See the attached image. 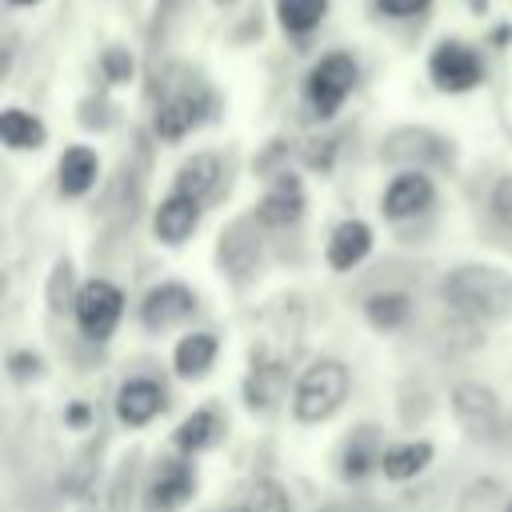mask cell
Listing matches in <instances>:
<instances>
[{
    "label": "cell",
    "mask_w": 512,
    "mask_h": 512,
    "mask_svg": "<svg viewBox=\"0 0 512 512\" xmlns=\"http://www.w3.org/2000/svg\"><path fill=\"white\" fill-rule=\"evenodd\" d=\"M388 160H444V140L424 132V128H408V132H396L388 140Z\"/></svg>",
    "instance_id": "5bb4252c"
},
{
    "label": "cell",
    "mask_w": 512,
    "mask_h": 512,
    "mask_svg": "<svg viewBox=\"0 0 512 512\" xmlns=\"http://www.w3.org/2000/svg\"><path fill=\"white\" fill-rule=\"evenodd\" d=\"M380 8L392 12V16H412V12L428 8V0H380Z\"/></svg>",
    "instance_id": "83f0119b"
},
{
    "label": "cell",
    "mask_w": 512,
    "mask_h": 512,
    "mask_svg": "<svg viewBox=\"0 0 512 512\" xmlns=\"http://www.w3.org/2000/svg\"><path fill=\"white\" fill-rule=\"evenodd\" d=\"M328 0H276V16L288 32H308L320 24Z\"/></svg>",
    "instance_id": "44dd1931"
},
{
    "label": "cell",
    "mask_w": 512,
    "mask_h": 512,
    "mask_svg": "<svg viewBox=\"0 0 512 512\" xmlns=\"http://www.w3.org/2000/svg\"><path fill=\"white\" fill-rule=\"evenodd\" d=\"M216 4H232V0H216Z\"/></svg>",
    "instance_id": "4dcf8cb0"
},
{
    "label": "cell",
    "mask_w": 512,
    "mask_h": 512,
    "mask_svg": "<svg viewBox=\"0 0 512 512\" xmlns=\"http://www.w3.org/2000/svg\"><path fill=\"white\" fill-rule=\"evenodd\" d=\"M12 4H36V0H12Z\"/></svg>",
    "instance_id": "f546056e"
},
{
    "label": "cell",
    "mask_w": 512,
    "mask_h": 512,
    "mask_svg": "<svg viewBox=\"0 0 512 512\" xmlns=\"http://www.w3.org/2000/svg\"><path fill=\"white\" fill-rule=\"evenodd\" d=\"M192 312V292L184 284H160L144 296V324L152 332H164L172 324H180Z\"/></svg>",
    "instance_id": "ba28073f"
},
{
    "label": "cell",
    "mask_w": 512,
    "mask_h": 512,
    "mask_svg": "<svg viewBox=\"0 0 512 512\" xmlns=\"http://www.w3.org/2000/svg\"><path fill=\"white\" fill-rule=\"evenodd\" d=\"M368 320L376 328H396L408 320V296L404 292H380L368 300Z\"/></svg>",
    "instance_id": "cb8c5ba5"
},
{
    "label": "cell",
    "mask_w": 512,
    "mask_h": 512,
    "mask_svg": "<svg viewBox=\"0 0 512 512\" xmlns=\"http://www.w3.org/2000/svg\"><path fill=\"white\" fill-rule=\"evenodd\" d=\"M120 304L124 300H120V292L108 280H92L76 296V320H80V328L92 340H104L116 328V320H120Z\"/></svg>",
    "instance_id": "277c9868"
},
{
    "label": "cell",
    "mask_w": 512,
    "mask_h": 512,
    "mask_svg": "<svg viewBox=\"0 0 512 512\" xmlns=\"http://www.w3.org/2000/svg\"><path fill=\"white\" fill-rule=\"evenodd\" d=\"M368 248H372V228L360 224V220H344L332 232V240H328V264L340 268V272L344 268H356L368 256Z\"/></svg>",
    "instance_id": "8fae6325"
},
{
    "label": "cell",
    "mask_w": 512,
    "mask_h": 512,
    "mask_svg": "<svg viewBox=\"0 0 512 512\" xmlns=\"http://www.w3.org/2000/svg\"><path fill=\"white\" fill-rule=\"evenodd\" d=\"M444 300L468 320H496L512 308V276L488 264H464L448 272Z\"/></svg>",
    "instance_id": "6da1fadb"
},
{
    "label": "cell",
    "mask_w": 512,
    "mask_h": 512,
    "mask_svg": "<svg viewBox=\"0 0 512 512\" xmlns=\"http://www.w3.org/2000/svg\"><path fill=\"white\" fill-rule=\"evenodd\" d=\"M192 468L188 464H180V460H164L160 464V472H156V480H152V500H148V508L152 512H172V508H180L188 496H192Z\"/></svg>",
    "instance_id": "9c48e42d"
},
{
    "label": "cell",
    "mask_w": 512,
    "mask_h": 512,
    "mask_svg": "<svg viewBox=\"0 0 512 512\" xmlns=\"http://www.w3.org/2000/svg\"><path fill=\"white\" fill-rule=\"evenodd\" d=\"M0 136L8 148L24 152V148H40L44 144V124L32 116V112H20V108H8L0 116Z\"/></svg>",
    "instance_id": "2e32d148"
},
{
    "label": "cell",
    "mask_w": 512,
    "mask_h": 512,
    "mask_svg": "<svg viewBox=\"0 0 512 512\" xmlns=\"http://www.w3.org/2000/svg\"><path fill=\"white\" fill-rule=\"evenodd\" d=\"M216 360V340L212 332H192L176 344V372L180 376H200L208 372V364Z\"/></svg>",
    "instance_id": "ac0fdd59"
},
{
    "label": "cell",
    "mask_w": 512,
    "mask_h": 512,
    "mask_svg": "<svg viewBox=\"0 0 512 512\" xmlns=\"http://www.w3.org/2000/svg\"><path fill=\"white\" fill-rule=\"evenodd\" d=\"M300 188L292 184V180H284L276 192H268L264 196V204H260V220H268V224H288V220H296L300 216Z\"/></svg>",
    "instance_id": "ffe728a7"
},
{
    "label": "cell",
    "mask_w": 512,
    "mask_h": 512,
    "mask_svg": "<svg viewBox=\"0 0 512 512\" xmlns=\"http://www.w3.org/2000/svg\"><path fill=\"white\" fill-rule=\"evenodd\" d=\"M380 456H384V452H376L372 428H360V436L348 440V448H344V476H348V480H352V476H364L372 464H380Z\"/></svg>",
    "instance_id": "7402d4cb"
},
{
    "label": "cell",
    "mask_w": 512,
    "mask_h": 512,
    "mask_svg": "<svg viewBox=\"0 0 512 512\" xmlns=\"http://www.w3.org/2000/svg\"><path fill=\"white\" fill-rule=\"evenodd\" d=\"M492 216H496L504 228H512V176H504V180L492 188Z\"/></svg>",
    "instance_id": "4316f807"
},
{
    "label": "cell",
    "mask_w": 512,
    "mask_h": 512,
    "mask_svg": "<svg viewBox=\"0 0 512 512\" xmlns=\"http://www.w3.org/2000/svg\"><path fill=\"white\" fill-rule=\"evenodd\" d=\"M328 512H344V508H328Z\"/></svg>",
    "instance_id": "1f68e13d"
},
{
    "label": "cell",
    "mask_w": 512,
    "mask_h": 512,
    "mask_svg": "<svg viewBox=\"0 0 512 512\" xmlns=\"http://www.w3.org/2000/svg\"><path fill=\"white\" fill-rule=\"evenodd\" d=\"M452 408H456V420L472 432V436H492L496 424H500V404L496 396L484 388V384H456L452 392Z\"/></svg>",
    "instance_id": "8992f818"
},
{
    "label": "cell",
    "mask_w": 512,
    "mask_h": 512,
    "mask_svg": "<svg viewBox=\"0 0 512 512\" xmlns=\"http://www.w3.org/2000/svg\"><path fill=\"white\" fill-rule=\"evenodd\" d=\"M460 512H500V488L492 480H480L464 492V504Z\"/></svg>",
    "instance_id": "484cf974"
},
{
    "label": "cell",
    "mask_w": 512,
    "mask_h": 512,
    "mask_svg": "<svg viewBox=\"0 0 512 512\" xmlns=\"http://www.w3.org/2000/svg\"><path fill=\"white\" fill-rule=\"evenodd\" d=\"M344 396H348V368L340 360H320L296 384V400H292L296 420L320 424L344 404Z\"/></svg>",
    "instance_id": "7a4b0ae2"
},
{
    "label": "cell",
    "mask_w": 512,
    "mask_h": 512,
    "mask_svg": "<svg viewBox=\"0 0 512 512\" xmlns=\"http://www.w3.org/2000/svg\"><path fill=\"white\" fill-rule=\"evenodd\" d=\"M428 72H432V80H436L444 92H468V88L480 84V60H476V52L464 48V44H456V40H444V44L432 52Z\"/></svg>",
    "instance_id": "5b68a950"
},
{
    "label": "cell",
    "mask_w": 512,
    "mask_h": 512,
    "mask_svg": "<svg viewBox=\"0 0 512 512\" xmlns=\"http://www.w3.org/2000/svg\"><path fill=\"white\" fill-rule=\"evenodd\" d=\"M164 404V392L152 380H128L116 396V412L124 424H148Z\"/></svg>",
    "instance_id": "7c38bea8"
},
{
    "label": "cell",
    "mask_w": 512,
    "mask_h": 512,
    "mask_svg": "<svg viewBox=\"0 0 512 512\" xmlns=\"http://www.w3.org/2000/svg\"><path fill=\"white\" fill-rule=\"evenodd\" d=\"M92 180H96V156L88 148H68L60 156V192L80 196L92 188Z\"/></svg>",
    "instance_id": "9a60e30c"
},
{
    "label": "cell",
    "mask_w": 512,
    "mask_h": 512,
    "mask_svg": "<svg viewBox=\"0 0 512 512\" xmlns=\"http://www.w3.org/2000/svg\"><path fill=\"white\" fill-rule=\"evenodd\" d=\"M428 204H432V180H428L424 172H404V176H396V180L388 184V192H384V212H388L392 220H408V216L424 212Z\"/></svg>",
    "instance_id": "52a82bcc"
},
{
    "label": "cell",
    "mask_w": 512,
    "mask_h": 512,
    "mask_svg": "<svg viewBox=\"0 0 512 512\" xmlns=\"http://www.w3.org/2000/svg\"><path fill=\"white\" fill-rule=\"evenodd\" d=\"M352 84H356V64H352V56H324L312 72H308V100H312V108L320 112V116H332L340 104H344V96L352 92Z\"/></svg>",
    "instance_id": "3957f363"
},
{
    "label": "cell",
    "mask_w": 512,
    "mask_h": 512,
    "mask_svg": "<svg viewBox=\"0 0 512 512\" xmlns=\"http://www.w3.org/2000/svg\"><path fill=\"white\" fill-rule=\"evenodd\" d=\"M196 100L192 96H172V100H164L160 104V112H156V132L160 136H168V140H176V136H184L192 124H196Z\"/></svg>",
    "instance_id": "d6986e66"
},
{
    "label": "cell",
    "mask_w": 512,
    "mask_h": 512,
    "mask_svg": "<svg viewBox=\"0 0 512 512\" xmlns=\"http://www.w3.org/2000/svg\"><path fill=\"white\" fill-rule=\"evenodd\" d=\"M244 512H288V496H284V488H280L276 480H260V484L248 492Z\"/></svg>",
    "instance_id": "d4e9b609"
},
{
    "label": "cell",
    "mask_w": 512,
    "mask_h": 512,
    "mask_svg": "<svg viewBox=\"0 0 512 512\" xmlns=\"http://www.w3.org/2000/svg\"><path fill=\"white\" fill-rule=\"evenodd\" d=\"M428 460H432V448L420 440V444H396V448H384L380 468H384L388 480H408V476L424 472Z\"/></svg>",
    "instance_id": "e0dca14e"
},
{
    "label": "cell",
    "mask_w": 512,
    "mask_h": 512,
    "mask_svg": "<svg viewBox=\"0 0 512 512\" xmlns=\"http://www.w3.org/2000/svg\"><path fill=\"white\" fill-rule=\"evenodd\" d=\"M212 436H216V416H212L208 408L192 412V416L176 428V444H180L184 452H200L204 444H212Z\"/></svg>",
    "instance_id": "603a6c76"
},
{
    "label": "cell",
    "mask_w": 512,
    "mask_h": 512,
    "mask_svg": "<svg viewBox=\"0 0 512 512\" xmlns=\"http://www.w3.org/2000/svg\"><path fill=\"white\" fill-rule=\"evenodd\" d=\"M196 204H200V200L172 192V196L156 208V236L168 240V244H180L184 236H192V228H196V220H200V208H196Z\"/></svg>",
    "instance_id": "30bf717a"
},
{
    "label": "cell",
    "mask_w": 512,
    "mask_h": 512,
    "mask_svg": "<svg viewBox=\"0 0 512 512\" xmlns=\"http://www.w3.org/2000/svg\"><path fill=\"white\" fill-rule=\"evenodd\" d=\"M504 512H512V504H508V508H504Z\"/></svg>",
    "instance_id": "d6a6232c"
},
{
    "label": "cell",
    "mask_w": 512,
    "mask_h": 512,
    "mask_svg": "<svg viewBox=\"0 0 512 512\" xmlns=\"http://www.w3.org/2000/svg\"><path fill=\"white\" fill-rule=\"evenodd\" d=\"M104 68H108V76H112V80H124V76L132 72V60H128L124 52H108V60H104Z\"/></svg>",
    "instance_id": "f1b7e54d"
},
{
    "label": "cell",
    "mask_w": 512,
    "mask_h": 512,
    "mask_svg": "<svg viewBox=\"0 0 512 512\" xmlns=\"http://www.w3.org/2000/svg\"><path fill=\"white\" fill-rule=\"evenodd\" d=\"M216 180H220V160H216L212 152H196L192 160L180 164V172H176V192L200 200L204 192L216 188Z\"/></svg>",
    "instance_id": "4fadbf2b"
}]
</instances>
